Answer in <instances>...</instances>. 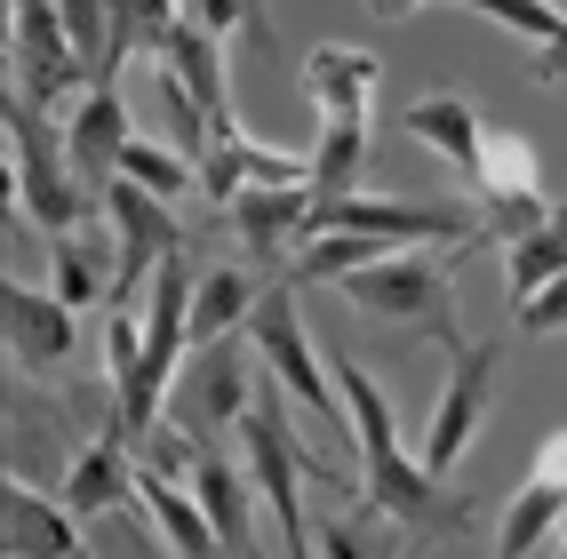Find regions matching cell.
<instances>
[{"mask_svg":"<svg viewBox=\"0 0 567 559\" xmlns=\"http://www.w3.org/2000/svg\"><path fill=\"white\" fill-rule=\"evenodd\" d=\"M193 496L208 504V519H216V544H224V559H264V544H256V504H248V472L233 464V456H200V472H193Z\"/></svg>","mask_w":567,"mask_h":559,"instance_id":"d6986e66","label":"cell"},{"mask_svg":"<svg viewBox=\"0 0 567 559\" xmlns=\"http://www.w3.org/2000/svg\"><path fill=\"white\" fill-rule=\"evenodd\" d=\"M56 9H64V32H72V56H81L89 89H112L136 49V24L121 17V0H56Z\"/></svg>","mask_w":567,"mask_h":559,"instance_id":"ac0fdd59","label":"cell"},{"mask_svg":"<svg viewBox=\"0 0 567 559\" xmlns=\"http://www.w3.org/2000/svg\"><path fill=\"white\" fill-rule=\"evenodd\" d=\"M336 296H344L352 312L384 320V328L432 335L440 352L464 344V328H456V272H447L432 248H400V256H384V265H368V272H344Z\"/></svg>","mask_w":567,"mask_h":559,"instance_id":"7a4b0ae2","label":"cell"},{"mask_svg":"<svg viewBox=\"0 0 567 559\" xmlns=\"http://www.w3.org/2000/svg\"><path fill=\"white\" fill-rule=\"evenodd\" d=\"M153 64H168L176 81L200 96V112H208L216 128H233V64H224V41H216V32L193 24V9H184V24L168 32V49H161Z\"/></svg>","mask_w":567,"mask_h":559,"instance_id":"e0dca14e","label":"cell"},{"mask_svg":"<svg viewBox=\"0 0 567 559\" xmlns=\"http://www.w3.org/2000/svg\"><path fill=\"white\" fill-rule=\"evenodd\" d=\"M64 89H89L81 56H72V32L56 0H9V96L24 104H56Z\"/></svg>","mask_w":567,"mask_h":559,"instance_id":"52a82bcc","label":"cell"},{"mask_svg":"<svg viewBox=\"0 0 567 559\" xmlns=\"http://www.w3.org/2000/svg\"><path fill=\"white\" fill-rule=\"evenodd\" d=\"M256 384H264V360H256V344H248V328H240V335H216V344H200L193 360L176 368L168 416H161V424L193 432V439L208 447L216 432H240V424H248Z\"/></svg>","mask_w":567,"mask_h":559,"instance_id":"277c9868","label":"cell"},{"mask_svg":"<svg viewBox=\"0 0 567 559\" xmlns=\"http://www.w3.org/2000/svg\"><path fill=\"white\" fill-rule=\"evenodd\" d=\"M104 224H112V304H136L168 256H184V224L161 193H144L128 176L104 184Z\"/></svg>","mask_w":567,"mask_h":559,"instance_id":"8992f818","label":"cell"},{"mask_svg":"<svg viewBox=\"0 0 567 559\" xmlns=\"http://www.w3.org/2000/svg\"><path fill=\"white\" fill-rule=\"evenodd\" d=\"M551 536H567V488L527 472V488L504 504V528H496V559H536Z\"/></svg>","mask_w":567,"mask_h":559,"instance_id":"603a6c76","label":"cell"},{"mask_svg":"<svg viewBox=\"0 0 567 559\" xmlns=\"http://www.w3.org/2000/svg\"><path fill=\"white\" fill-rule=\"evenodd\" d=\"M121 17L136 24V49H153V56L168 49V32L184 24V9H176V0H121Z\"/></svg>","mask_w":567,"mask_h":559,"instance_id":"4dcf8cb0","label":"cell"},{"mask_svg":"<svg viewBox=\"0 0 567 559\" xmlns=\"http://www.w3.org/2000/svg\"><path fill=\"white\" fill-rule=\"evenodd\" d=\"M128 144H136V128H128V96H121V89H81V104L64 112V153H72V176L104 193Z\"/></svg>","mask_w":567,"mask_h":559,"instance_id":"4fadbf2b","label":"cell"},{"mask_svg":"<svg viewBox=\"0 0 567 559\" xmlns=\"http://www.w3.org/2000/svg\"><path fill=\"white\" fill-rule=\"evenodd\" d=\"M49 288L64 296L72 312L112 304V265H104L96 232H64V240H49Z\"/></svg>","mask_w":567,"mask_h":559,"instance_id":"cb8c5ba5","label":"cell"},{"mask_svg":"<svg viewBox=\"0 0 567 559\" xmlns=\"http://www.w3.org/2000/svg\"><path fill=\"white\" fill-rule=\"evenodd\" d=\"M112 176H128V184H144V193H161L168 208H176V200H184V193L200 184V168L184 161L176 144H153V136H136L128 153H121V168H112Z\"/></svg>","mask_w":567,"mask_h":559,"instance_id":"4316f807","label":"cell"},{"mask_svg":"<svg viewBox=\"0 0 567 559\" xmlns=\"http://www.w3.org/2000/svg\"><path fill=\"white\" fill-rule=\"evenodd\" d=\"M536 81L544 89H567V32H559L551 49H536Z\"/></svg>","mask_w":567,"mask_h":559,"instance_id":"d6a6232c","label":"cell"},{"mask_svg":"<svg viewBox=\"0 0 567 559\" xmlns=\"http://www.w3.org/2000/svg\"><path fill=\"white\" fill-rule=\"evenodd\" d=\"M248 344L256 360L280 376V392L312 416V432L328 447H352V416H344V392H336V368L320 360V335L305 328V304H296V280H272L264 288V304L248 320Z\"/></svg>","mask_w":567,"mask_h":559,"instance_id":"6da1fadb","label":"cell"},{"mask_svg":"<svg viewBox=\"0 0 567 559\" xmlns=\"http://www.w3.org/2000/svg\"><path fill=\"white\" fill-rule=\"evenodd\" d=\"M368 161H375V112H352V121H320V144H312V193H320V200L360 193Z\"/></svg>","mask_w":567,"mask_h":559,"instance_id":"7402d4cb","label":"cell"},{"mask_svg":"<svg viewBox=\"0 0 567 559\" xmlns=\"http://www.w3.org/2000/svg\"><path fill=\"white\" fill-rule=\"evenodd\" d=\"M456 9H472V17H496V24L527 32L536 49H551L559 32H567V9H559V0H456Z\"/></svg>","mask_w":567,"mask_h":559,"instance_id":"f1b7e54d","label":"cell"},{"mask_svg":"<svg viewBox=\"0 0 567 559\" xmlns=\"http://www.w3.org/2000/svg\"><path fill=\"white\" fill-rule=\"evenodd\" d=\"M559 272H567V208H551V224H536V232H519L504 248V288L512 296H536Z\"/></svg>","mask_w":567,"mask_h":559,"instance_id":"484cf974","label":"cell"},{"mask_svg":"<svg viewBox=\"0 0 567 559\" xmlns=\"http://www.w3.org/2000/svg\"><path fill=\"white\" fill-rule=\"evenodd\" d=\"M0 128H9V200H17V216H32L49 240L81 232V224H89V193H81V176H72L64 128H49V112L24 104V96L0 104Z\"/></svg>","mask_w":567,"mask_h":559,"instance_id":"3957f363","label":"cell"},{"mask_svg":"<svg viewBox=\"0 0 567 559\" xmlns=\"http://www.w3.org/2000/svg\"><path fill=\"white\" fill-rule=\"evenodd\" d=\"M400 128L415 136V144H432V161L440 168H456L472 193H480V153H487V121H480V104L472 96H456V89H432V96H415L408 112H400Z\"/></svg>","mask_w":567,"mask_h":559,"instance_id":"7c38bea8","label":"cell"},{"mask_svg":"<svg viewBox=\"0 0 567 559\" xmlns=\"http://www.w3.org/2000/svg\"><path fill=\"white\" fill-rule=\"evenodd\" d=\"M536 144H527L519 128H487V153H480V208L496 200H536Z\"/></svg>","mask_w":567,"mask_h":559,"instance_id":"d4e9b609","label":"cell"},{"mask_svg":"<svg viewBox=\"0 0 567 559\" xmlns=\"http://www.w3.org/2000/svg\"><path fill=\"white\" fill-rule=\"evenodd\" d=\"M536 479H551V488H567V424L536 439Z\"/></svg>","mask_w":567,"mask_h":559,"instance_id":"1f68e13d","label":"cell"},{"mask_svg":"<svg viewBox=\"0 0 567 559\" xmlns=\"http://www.w3.org/2000/svg\"><path fill=\"white\" fill-rule=\"evenodd\" d=\"M0 335H9V360L24 376H49L81 352V312L64 304L56 288H32V280H9L0 288Z\"/></svg>","mask_w":567,"mask_h":559,"instance_id":"ba28073f","label":"cell"},{"mask_svg":"<svg viewBox=\"0 0 567 559\" xmlns=\"http://www.w3.org/2000/svg\"><path fill=\"white\" fill-rule=\"evenodd\" d=\"M184 9H193V24H208L216 41H233V32H248V49H256V56H280L272 24H264V0H184Z\"/></svg>","mask_w":567,"mask_h":559,"instance_id":"83f0119b","label":"cell"},{"mask_svg":"<svg viewBox=\"0 0 567 559\" xmlns=\"http://www.w3.org/2000/svg\"><path fill=\"white\" fill-rule=\"evenodd\" d=\"M136 504L153 511V528L176 544V559H224V544H216V519H208V504L193 496V488H176L168 472H144L136 479Z\"/></svg>","mask_w":567,"mask_h":559,"instance_id":"ffe728a7","label":"cell"},{"mask_svg":"<svg viewBox=\"0 0 567 559\" xmlns=\"http://www.w3.org/2000/svg\"><path fill=\"white\" fill-rule=\"evenodd\" d=\"M375 81H384L375 49L320 41V49L305 56V96L320 104V121H352V112H375Z\"/></svg>","mask_w":567,"mask_h":559,"instance_id":"2e32d148","label":"cell"},{"mask_svg":"<svg viewBox=\"0 0 567 559\" xmlns=\"http://www.w3.org/2000/svg\"><path fill=\"white\" fill-rule=\"evenodd\" d=\"M104 392L121 407V432L128 439H153L161 416H168V392L153 384V360H144V312L136 304H112V328H104Z\"/></svg>","mask_w":567,"mask_h":559,"instance_id":"9c48e42d","label":"cell"},{"mask_svg":"<svg viewBox=\"0 0 567 559\" xmlns=\"http://www.w3.org/2000/svg\"><path fill=\"white\" fill-rule=\"evenodd\" d=\"M312 184H248V193L224 208L233 216V232H240V248L248 256H280L288 240L305 248V224H312Z\"/></svg>","mask_w":567,"mask_h":559,"instance_id":"9a60e30c","label":"cell"},{"mask_svg":"<svg viewBox=\"0 0 567 559\" xmlns=\"http://www.w3.org/2000/svg\"><path fill=\"white\" fill-rule=\"evenodd\" d=\"M136 456H128V432L121 424H104L89 447H81V456H72L64 464V504L72 511H81V519H112V511H128V496H136Z\"/></svg>","mask_w":567,"mask_h":559,"instance_id":"5bb4252c","label":"cell"},{"mask_svg":"<svg viewBox=\"0 0 567 559\" xmlns=\"http://www.w3.org/2000/svg\"><path fill=\"white\" fill-rule=\"evenodd\" d=\"M496 376H504V335H464L447 352V384L432 400V424H424V464L447 479L464 464V447L480 439L487 407H496Z\"/></svg>","mask_w":567,"mask_h":559,"instance_id":"5b68a950","label":"cell"},{"mask_svg":"<svg viewBox=\"0 0 567 559\" xmlns=\"http://www.w3.org/2000/svg\"><path fill=\"white\" fill-rule=\"evenodd\" d=\"M408 544H415V528H400V519L384 504H368L360 488L336 519H320V559H408Z\"/></svg>","mask_w":567,"mask_h":559,"instance_id":"44dd1931","label":"cell"},{"mask_svg":"<svg viewBox=\"0 0 567 559\" xmlns=\"http://www.w3.org/2000/svg\"><path fill=\"white\" fill-rule=\"evenodd\" d=\"M519 335H567V272L544 280L536 296H519Z\"/></svg>","mask_w":567,"mask_h":559,"instance_id":"f546056e","label":"cell"},{"mask_svg":"<svg viewBox=\"0 0 567 559\" xmlns=\"http://www.w3.org/2000/svg\"><path fill=\"white\" fill-rule=\"evenodd\" d=\"M559 559H567V536H559Z\"/></svg>","mask_w":567,"mask_h":559,"instance_id":"e575fe53","label":"cell"},{"mask_svg":"<svg viewBox=\"0 0 567 559\" xmlns=\"http://www.w3.org/2000/svg\"><path fill=\"white\" fill-rule=\"evenodd\" d=\"M0 551L9 559H89L81 511L64 496H41L24 472H9V496H0Z\"/></svg>","mask_w":567,"mask_h":559,"instance_id":"30bf717a","label":"cell"},{"mask_svg":"<svg viewBox=\"0 0 567 559\" xmlns=\"http://www.w3.org/2000/svg\"><path fill=\"white\" fill-rule=\"evenodd\" d=\"M415 9H432V0H368V17H375V24H408Z\"/></svg>","mask_w":567,"mask_h":559,"instance_id":"836d02e7","label":"cell"},{"mask_svg":"<svg viewBox=\"0 0 567 559\" xmlns=\"http://www.w3.org/2000/svg\"><path fill=\"white\" fill-rule=\"evenodd\" d=\"M248 184H312V153H280V144H256L240 121H233V128H216L208 161H200V193H208L216 208H233Z\"/></svg>","mask_w":567,"mask_h":559,"instance_id":"8fae6325","label":"cell"}]
</instances>
